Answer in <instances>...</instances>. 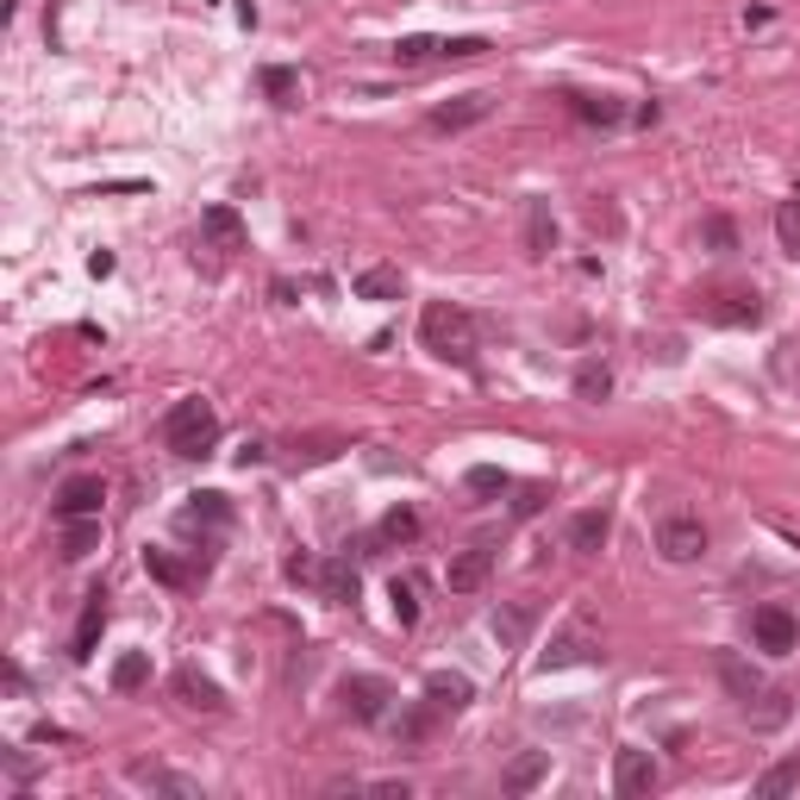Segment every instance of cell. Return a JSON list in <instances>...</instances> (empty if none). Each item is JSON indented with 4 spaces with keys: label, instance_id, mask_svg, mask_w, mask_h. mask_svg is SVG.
<instances>
[{
    "label": "cell",
    "instance_id": "cell-1",
    "mask_svg": "<svg viewBox=\"0 0 800 800\" xmlns=\"http://www.w3.org/2000/svg\"><path fill=\"white\" fill-rule=\"evenodd\" d=\"M419 338H426L431 357H445L457 370H475V319L463 307H450V300H431L419 313Z\"/></svg>",
    "mask_w": 800,
    "mask_h": 800
},
{
    "label": "cell",
    "instance_id": "cell-2",
    "mask_svg": "<svg viewBox=\"0 0 800 800\" xmlns=\"http://www.w3.org/2000/svg\"><path fill=\"white\" fill-rule=\"evenodd\" d=\"M163 445L176 450V457H207V450L219 445V413L207 407L200 394L176 401V407H169V419H163Z\"/></svg>",
    "mask_w": 800,
    "mask_h": 800
},
{
    "label": "cell",
    "instance_id": "cell-3",
    "mask_svg": "<svg viewBox=\"0 0 800 800\" xmlns=\"http://www.w3.org/2000/svg\"><path fill=\"white\" fill-rule=\"evenodd\" d=\"M657 550H664L669 563H701L706 557V526L694 513H669L657 519Z\"/></svg>",
    "mask_w": 800,
    "mask_h": 800
},
{
    "label": "cell",
    "instance_id": "cell-4",
    "mask_svg": "<svg viewBox=\"0 0 800 800\" xmlns=\"http://www.w3.org/2000/svg\"><path fill=\"white\" fill-rule=\"evenodd\" d=\"M750 638H757V650H769V657H788V650L800 645V620L788 606H757V613H750Z\"/></svg>",
    "mask_w": 800,
    "mask_h": 800
},
{
    "label": "cell",
    "instance_id": "cell-5",
    "mask_svg": "<svg viewBox=\"0 0 800 800\" xmlns=\"http://www.w3.org/2000/svg\"><path fill=\"white\" fill-rule=\"evenodd\" d=\"M489 51V39H401L394 44V63H431V57H450V63H469Z\"/></svg>",
    "mask_w": 800,
    "mask_h": 800
},
{
    "label": "cell",
    "instance_id": "cell-6",
    "mask_svg": "<svg viewBox=\"0 0 800 800\" xmlns=\"http://www.w3.org/2000/svg\"><path fill=\"white\" fill-rule=\"evenodd\" d=\"M100 501H107L100 475H69L57 489V501H51V513H57V519H100Z\"/></svg>",
    "mask_w": 800,
    "mask_h": 800
},
{
    "label": "cell",
    "instance_id": "cell-7",
    "mask_svg": "<svg viewBox=\"0 0 800 800\" xmlns=\"http://www.w3.org/2000/svg\"><path fill=\"white\" fill-rule=\"evenodd\" d=\"M613 788H620L625 800H645L650 788H657V757H650V750H620V757H613Z\"/></svg>",
    "mask_w": 800,
    "mask_h": 800
},
{
    "label": "cell",
    "instance_id": "cell-8",
    "mask_svg": "<svg viewBox=\"0 0 800 800\" xmlns=\"http://www.w3.org/2000/svg\"><path fill=\"white\" fill-rule=\"evenodd\" d=\"M489 569H494V550L489 545H469V550H457V557H450L445 588H450V594H475V588L489 582Z\"/></svg>",
    "mask_w": 800,
    "mask_h": 800
},
{
    "label": "cell",
    "instance_id": "cell-9",
    "mask_svg": "<svg viewBox=\"0 0 800 800\" xmlns=\"http://www.w3.org/2000/svg\"><path fill=\"white\" fill-rule=\"evenodd\" d=\"M489 113H494V95H457L431 113V132H469V125H482Z\"/></svg>",
    "mask_w": 800,
    "mask_h": 800
},
{
    "label": "cell",
    "instance_id": "cell-10",
    "mask_svg": "<svg viewBox=\"0 0 800 800\" xmlns=\"http://www.w3.org/2000/svg\"><path fill=\"white\" fill-rule=\"evenodd\" d=\"M426 701L438 706V713H463V706L475 701V682L457 676V669H431L426 676Z\"/></svg>",
    "mask_w": 800,
    "mask_h": 800
},
{
    "label": "cell",
    "instance_id": "cell-11",
    "mask_svg": "<svg viewBox=\"0 0 800 800\" xmlns=\"http://www.w3.org/2000/svg\"><path fill=\"white\" fill-rule=\"evenodd\" d=\"M344 706H351V720L375 725L382 713H388V682H375V676H351V682H344Z\"/></svg>",
    "mask_w": 800,
    "mask_h": 800
},
{
    "label": "cell",
    "instance_id": "cell-12",
    "mask_svg": "<svg viewBox=\"0 0 800 800\" xmlns=\"http://www.w3.org/2000/svg\"><path fill=\"white\" fill-rule=\"evenodd\" d=\"M606 538H613V513H606V507H588V513H576V519H569V550L594 557Z\"/></svg>",
    "mask_w": 800,
    "mask_h": 800
},
{
    "label": "cell",
    "instance_id": "cell-13",
    "mask_svg": "<svg viewBox=\"0 0 800 800\" xmlns=\"http://www.w3.org/2000/svg\"><path fill=\"white\" fill-rule=\"evenodd\" d=\"M594 657H601V645H594V638H588V632H563V638H550V650L545 657H538V669H569V664H594Z\"/></svg>",
    "mask_w": 800,
    "mask_h": 800
},
{
    "label": "cell",
    "instance_id": "cell-14",
    "mask_svg": "<svg viewBox=\"0 0 800 800\" xmlns=\"http://www.w3.org/2000/svg\"><path fill=\"white\" fill-rule=\"evenodd\" d=\"M545 776H550V750H519V757L507 763L501 788H507V794H531V788H538Z\"/></svg>",
    "mask_w": 800,
    "mask_h": 800
},
{
    "label": "cell",
    "instance_id": "cell-15",
    "mask_svg": "<svg viewBox=\"0 0 800 800\" xmlns=\"http://www.w3.org/2000/svg\"><path fill=\"white\" fill-rule=\"evenodd\" d=\"M176 694H182V706H195V713H219V706H226L219 682H207L200 669H176Z\"/></svg>",
    "mask_w": 800,
    "mask_h": 800
},
{
    "label": "cell",
    "instance_id": "cell-16",
    "mask_svg": "<svg viewBox=\"0 0 800 800\" xmlns=\"http://www.w3.org/2000/svg\"><path fill=\"white\" fill-rule=\"evenodd\" d=\"M200 232L213 238L219 251H244V219L232 207H200Z\"/></svg>",
    "mask_w": 800,
    "mask_h": 800
},
{
    "label": "cell",
    "instance_id": "cell-17",
    "mask_svg": "<svg viewBox=\"0 0 800 800\" xmlns=\"http://www.w3.org/2000/svg\"><path fill=\"white\" fill-rule=\"evenodd\" d=\"M100 625H107V594H88V606H81V625H76V645H69V657L76 664H88L95 657V638H100Z\"/></svg>",
    "mask_w": 800,
    "mask_h": 800
},
{
    "label": "cell",
    "instance_id": "cell-18",
    "mask_svg": "<svg viewBox=\"0 0 800 800\" xmlns=\"http://www.w3.org/2000/svg\"><path fill=\"white\" fill-rule=\"evenodd\" d=\"M557 251V219H550V200H531L526 207V256H550Z\"/></svg>",
    "mask_w": 800,
    "mask_h": 800
},
{
    "label": "cell",
    "instance_id": "cell-19",
    "mask_svg": "<svg viewBox=\"0 0 800 800\" xmlns=\"http://www.w3.org/2000/svg\"><path fill=\"white\" fill-rule=\"evenodd\" d=\"M720 682L732 688V701H744V706H750V701L763 694V676H757L750 664H744V657H732V650L720 657Z\"/></svg>",
    "mask_w": 800,
    "mask_h": 800
},
{
    "label": "cell",
    "instance_id": "cell-20",
    "mask_svg": "<svg viewBox=\"0 0 800 800\" xmlns=\"http://www.w3.org/2000/svg\"><path fill=\"white\" fill-rule=\"evenodd\" d=\"M132 781H138V788H156V794H182V800L200 794L188 776H176V769H156V763H132Z\"/></svg>",
    "mask_w": 800,
    "mask_h": 800
},
{
    "label": "cell",
    "instance_id": "cell-21",
    "mask_svg": "<svg viewBox=\"0 0 800 800\" xmlns=\"http://www.w3.org/2000/svg\"><path fill=\"white\" fill-rule=\"evenodd\" d=\"M781 794H800V757H781L757 776V800H781Z\"/></svg>",
    "mask_w": 800,
    "mask_h": 800
},
{
    "label": "cell",
    "instance_id": "cell-22",
    "mask_svg": "<svg viewBox=\"0 0 800 800\" xmlns=\"http://www.w3.org/2000/svg\"><path fill=\"white\" fill-rule=\"evenodd\" d=\"M319 594L332 606H351L357 601V569L344 563V557H338V563H319Z\"/></svg>",
    "mask_w": 800,
    "mask_h": 800
},
{
    "label": "cell",
    "instance_id": "cell-23",
    "mask_svg": "<svg viewBox=\"0 0 800 800\" xmlns=\"http://www.w3.org/2000/svg\"><path fill=\"white\" fill-rule=\"evenodd\" d=\"M401 288H407V282H401V270H388V263H370V270L357 275V294H363V300H401Z\"/></svg>",
    "mask_w": 800,
    "mask_h": 800
},
{
    "label": "cell",
    "instance_id": "cell-24",
    "mask_svg": "<svg viewBox=\"0 0 800 800\" xmlns=\"http://www.w3.org/2000/svg\"><path fill=\"white\" fill-rule=\"evenodd\" d=\"M182 526H232V507H226V494H195L188 507H182Z\"/></svg>",
    "mask_w": 800,
    "mask_h": 800
},
{
    "label": "cell",
    "instance_id": "cell-25",
    "mask_svg": "<svg viewBox=\"0 0 800 800\" xmlns=\"http://www.w3.org/2000/svg\"><path fill=\"white\" fill-rule=\"evenodd\" d=\"M100 545V519H63V557H69V563H81V557H88V550Z\"/></svg>",
    "mask_w": 800,
    "mask_h": 800
},
{
    "label": "cell",
    "instance_id": "cell-26",
    "mask_svg": "<svg viewBox=\"0 0 800 800\" xmlns=\"http://www.w3.org/2000/svg\"><path fill=\"white\" fill-rule=\"evenodd\" d=\"M413 538H419V513H413V507L382 513V526H375V545H413Z\"/></svg>",
    "mask_w": 800,
    "mask_h": 800
},
{
    "label": "cell",
    "instance_id": "cell-27",
    "mask_svg": "<svg viewBox=\"0 0 800 800\" xmlns=\"http://www.w3.org/2000/svg\"><path fill=\"white\" fill-rule=\"evenodd\" d=\"M388 601H394V620L401 625H419V576H394Z\"/></svg>",
    "mask_w": 800,
    "mask_h": 800
},
{
    "label": "cell",
    "instance_id": "cell-28",
    "mask_svg": "<svg viewBox=\"0 0 800 800\" xmlns=\"http://www.w3.org/2000/svg\"><path fill=\"white\" fill-rule=\"evenodd\" d=\"M144 682H151V657H144V650H125V657L113 664V688L119 694H132V688H144Z\"/></svg>",
    "mask_w": 800,
    "mask_h": 800
},
{
    "label": "cell",
    "instance_id": "cell-29",
    "mask_svg": "<svg viewBox=\"0 0 800 800\" xmlns=\"http://www.w3.org/2000/svg\"><path fill=\"white\" fill-rule=\"evenodd\" d=\"M263 95H270L275 107H300V76L275 63V69H263Z\"/></svg>",
    "mask_w": 800,
    "mask_h": 800
},
{
    "label": "cell",
    "instance_id": "cell-30",
    "mask_svg": "<svg viewBox=\"0 0 800 800\" xmlns=\"http://www.w3.org/2000/svg\"><path fill=\"white\" fill-rule=\"evenodd\" d=\"M526 632H531V606H501L494 613V638L501 645H526Z\"/></svg>",
    "mask_w": 800,
    "mask_h": 800
},
{
    "label": "cell",
    "instance_id": "cell-31",
    "mask_svg": "<svg viewBox=\"0 0 800 800\" xmlns=\"http://www.w3.org/2000/svg\"><path fill=\"white\" fill-rule=\"evenodd\" d=\"M725 307H713V319H725V326H757L763 307H757V294H720Z\"/></svg>",
    "mask_w": 800,
    "mask_h": 800
},
{
    "label": "cell",
    "instance_id": "cell-32",
    "mask_svg": "<svg viewBox=\"0 0 800 800\" xmlns=\"http://www.w3.org/2000/svg\"><path fill=\"white\" fill-rule=\"evenodd\" d=\"M576 394H582V401H606V394H613V370H606V363H582V370H576Z\"/></svg>",
    "mask_w": 800,
    "mask_h": 800
},
{
    "label": "cell",
    "instance_id": "cell-33",
    "mask_svg": "<svg viewBox=\"0 0 800 800\" xmlns=\"http://www.w3.org/2000/svg\"><path fill=\"white\" fill-rule=\"evenodd\" d=\"M776 238H781V251L788 256H800V195L776 207Z\"/></svg>",
    "mask_w": 800,
    "mask_h": 800
},
{
    "label": "cell",
    "instance_id": "cell-34",
    "mask_svg": "<svg viewBox=\"0 0 800 800\" xmlns=\"http://www.w3.org/2000/svg\"><path fill=\"white\" fill-rule=\"evenodd\" d=\"M463 482H469V494H507V489H513V482H507V469H494V463H475V469L463 475Z\"/></svg>",
    "mask_w": 800,
    "mask_h": 800
},
{
    "label": "cell",
    "instance_id": "cell-35",
    "mask_svg": "<svg viewBox=\"0 0 800 800\" xmlns=\"http://www.w3.org/2000/svg\"><path fill=\"white\" fill-rule=\"evenodd\" d=\"M144 563H151V576L156 582H169V588H188V569L169 557V550H144Z\"/></svg>",
    "mask_w": 800,
    "mask_h": 800
},
{
    "label": "cell",
    "instance_id": "cell-36",
    "mask_svg": "<svg viewBox=\"0 0 800 800\" xmlns=\"http://www.w3.org/2000/svg\"><path fill=\"white\" fill-rule=\"evenodd\" d=\"M288 582L294 588H319V557H307V550H300V557H288Z\"/></svg>",
    "mask_w": 800,
    "mask_h": 800
},
{
    "label": "cell",
    "instance_id": "cell-37",
    "mask_svg": "<svg viewBox=\"0 0 800 800\" xmlns=\"http://www.w3.org/2000/svg\"><path fill=\"white\" fill-rule=\"evenodd\" d=\"M576 113L594 119V125H620V107L613 100H576Z\"/></svg>",
    "mask_w": 800,
    "mask_h": 800
},
{
    "label": "cell",
    "instance_id": "cell-38",
    "mask_svg": "<svg viewBox=\"0 0 800 800\" xmlns=\"http://www.w3.org/2000/svg\"><path fill=\"white\" fill-rule=\"evenodd\" d=\"M394 732H401L407 744H419V738H426V713H401V720H394Z\"/></svg>",
    "mask_w": 800,
    "mask_h": 800
},
{
    "label": "cell",
    "instance_id": "cell-39",
    "mask_svg": "<svg viewBox=\"0 0 800 800\" xmlns=\"http://www.w3.org/2000/svg\"><path fill=\"white\" fill-rule=\"evenodd\" d=\"M706 244H713V251H732V226H725V219H706Z\"/></svg>",
    "mask_w": 800,
    "mask_h": 800
},
{
    "label": "cell",
    "instance_id": "cell-40",
    "mask_svg": "<svg viewBox=\"0 0 800 800\" xmlns=\"http://www.w3.org/2000/svg\"><path fill=\"white\" fill-rule=\"evenodd\" d=\"M0 763H7V776L20 781V788H25V781H32V776H39V769H32V763H25V757H13V750H7V757H0Z\"/></svg>",
    "mask_w": 800,
    "mask_h": 800
},
{
    "label": "cell",
    "instance_id": "cell-41",
    "mask_svg": "<svg viewBox=\"0 0 800 800\" xmlns=\"http://www.w3.org/2000/svg\"><path fill=\"white\" fill-rule=\"evenodd\" d=\"M538 507H545V489H526L519 501H513V513H538Z\"/></svg>",
    "mask_w": 800,
    "mask_h": 800
}]
</instances>
